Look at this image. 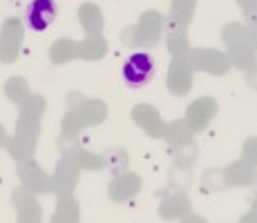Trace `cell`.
Wrapping results in <instances>:
<instances>
[{
    "label": "cell",
    "instance_id": "cell-1",
    "mask_svg": "<svg viewBox=\"0 0 257 223\" xmlns=\"http://www.w3.org/2000/svg\"><path fill=\"white\" fill-rule=\"evenodd\" d=\"M45 112V98L38 94H27V98L21 103V114H18L16 134L9 141L7 152L16 161L32 158L34 150L41 134V114Z\"/></svg>",
    "mask_w": 257,
    "mask_h": 223
},
{
    "label": "cell",
    "instance_id": "cell-2",
    "mask_svg": "<svg viewBox=\"0 0 257 223\" xmlns=\"http://www.w3.org/2000/svg\"><path fill=\"white\" fill-rule=\"evenodd\" d=\"M25 29H27V25L21 18H7L3 23V29H0V63H5V65L16 63L23 49Z\"/></svg>",
    "mask_w": 257,
    "mask_h": 223
},
{
    "label": "cell",
    "instance_id": "cell-3",
    "mask_svg": "<svg viewBox=\"0 0 257 223\" xmlns=\"http://www.w3.org/2000/svg\"><path fill=\"white\" fill-rule=\"evenodd\" d=\"M18 178H21L23 187L32 190L34 194H49L52 192V176L45 174V170L34 158L18 161Z\"/></svg>",
    "mask_w": 257,
    "mask_h": 223
},
{
    "label": "cell",
    "instance_id": "cell-4",
    "mask_svg": "<svg viewBox=\"0 0 257 223\" xmlns=\"http://www.w3.org/2000/svg\"><path fill=\"white\" fill-rule=\"evenodd\" d=\"M152 76H155V61L150 54L137 52L123 65V78L130 87H143Z\"/></svg>",
    "mask_w": 257,
    "mask_h": 223
},
{
    "label": "cell",
    "instance_id": "cell-5",
    "mask_svg": "<svg viewBox=\"0 0 257 223\" xmlns=\"http://www.w3.org/2000/svg\"><path fill=\"white\" fill-rule=\"evenodd\" d=\"M56 18V3L54 0H32L25 9V25L34 32H43Z\"/></svg>",
    "mask_w": 257,
    "mask_h": 223
},
{
    "label": "cell",
    "instance_id": "cell-6",
    "mask_svg": "<svg viewBox=\"0 0 257 223\" xmlns=\"http://www.w3.org/2000/svg\"><path fill=\"white\" fill-rule=\"evenodd\" d=\"M12 201H14V205H16V214H18V221L21 223L41 221V205H38V199L32 190L21 185L18 190H14Z\"/></svg>",
    "mask_w": 257,
    "mask_h": 223
},
{
    "label": "cell",
    "instance_id": "cell-7",
    "mask_svg": "<svg viewBox=\"0 0 257 223\" xmlns=\"http://www.w3.org/2000/svg\"><path fill=\"white\" fill-rule=\"evenodd\" d=\"M76 54H81V49L76 47V43L72 41H56L49 49V61L56 63V65H63V63H70Z\"/></svg>",
    "mask_w": 257,
    "mask_h": 223
},
{
    "label": "cell",
    "instance_id": "cell-8",
    "mask_svg": "<svg viewBox=\"0 0 257 223\" xmlns=\"http://www.w3.org/2000/svg\"><path fill=\"white\" fill-rule=\"evenodd\" d=\"M5 94H7L9 101H14L16 105H21L25 98H27V94H29L27 81H25L23 76H14V78H9V81L5 83Z\"/></svg>",
    "mask_w": 257,
    "mask_h": 223
},
{
    "label": "cell",
    "instance_id": "cell-9",
    "mask_svg": "<svg viewBox=\"0 0 257 223\" xmlns=\"http://www.w3.org/2000/svg\"><path fill=\"white\" fill-rule=\"evenodd\" d=\"M9 141H12V136H9L7 130H5V125L0 123V147H5V150H7V147H9Z\"/></svg>",
    "mask_w": 257,
    "mask_h": 223
}]
</instances>
